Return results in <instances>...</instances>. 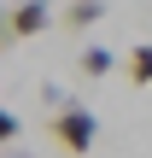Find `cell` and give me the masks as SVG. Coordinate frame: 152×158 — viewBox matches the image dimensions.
Listing matches in <instances>:
<instances>
[{
  "instance_id": "obj_2",
  "label": "cell",
  "mask_w": 152,
  "mask_h": 158,
  "mask_svg": "<svg viewBox=\"0 0 152 158\" xmlns=\"http://www.w3.org/2000/svg\"><path fill=\"white\" fill-rule=\"evenodd\" d=\"M47 23H53V6H47V0H18V6H12V35H18V41L41 35Z\"/></svg>"
},
{
  "instance_id": "obj_5",
  "label": "cell",
  "mask_w": 152,
  "mask_h": 158,
  "mask_svg": "<svg viewBox=\"0 0 152 158\" xmlns=\"http://www.w3.org/2000/svg\"><path fill=\"white\" fill-rule=\"evenodd\" d=\"M100 18H105V6H100V0H70V12H64V23H70V29H88V23H100Z\"/></svg>"
},
{
  "instance_id": "obj_4",
  "label": "cell",
  "mask_w": 152,
  "mask_h": 158,
  "mask_svg": "<svg viewBox=\"0 0 152 158\" xmlns=\"http://www.w3.org/2000/svg\"><path fill=\"white\" fill-rule=\"evenodd\" d=\"M111 64H117V59H111V47H82V76H88V82L111 76Z\"/></svg>"
},
{
  "instance_id": "obj_6",
  "label": "cell",
  "mask_w": 152,
  "mask_h": 158,
  "mask_svg": "<svg viewBox=\"0 0 152 158\" xmlns=\"http://www.w3.org/2000/svg\"><path fill=\"white\" fill-rule=\"evenodd\" d=\"M18 135H23V117H18V111H6V106H0V147H12V141H18Z\"/></svg>"
},
{
  "instance_id": "obj_1",
  "label": "cell",
  "mask_w": 152,
  "mask_h": 158,
  "mask_svg": "<svg viewBox=\"0 0 152 158\" xmlns=\"http://www.w3.org/2000/svg\"><path fill=\"white\" fill-rule=\"evenodd\" d=\"M47 129H53V141H59L70 158H88V147L100 141V117H94L82 100H64V106L53 111V123H47Z\"/></svg>"
},
{
  "instance_id": "obj_3",
  "label": "cell",
  "mask_w": 152,
  "mask_h": 158,
  "mask_svg": "<svg viewBox=\"0 0 152 158\" xmlns=\"http://www.w3.org/2000/svg\"><path fill=\"white\" fill-rule=\"evenodd\" d=\"M129 88H152V41L129 47Z\"/></svg>"
},
{
  "instance_id": "obj_7",
  "label": "cell",
  "mask_w": 152,
  "mask_h": 158,
  "mask_svg": "<svg viewBox=\"0 0 152 158\" xmlns=\"http://www.w3.org/2000/svg\"><path fill=\"white\" fill-rule=\"evenodd\" d=\"M6 158H29V152H6Z\"/></svg>"
}]
</instances>
